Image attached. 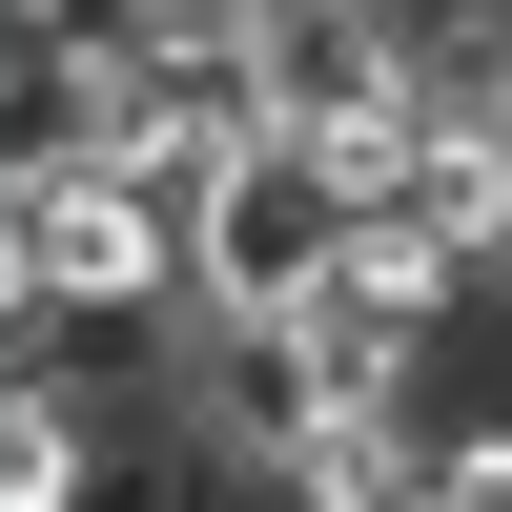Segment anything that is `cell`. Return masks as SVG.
<instances>
[{
  "label": "cell",
  "instance_id": "3957f363",
  "mask_svg": "<svg viewBox=\"0 0 512 512\" xmlns=\"http://www.w3.org/2000/svg\"><path fill=\"white\" fill-rule=\"evenodd\" d=\"M0 512H103V431H82L41 369H21V410H0Z\"/></svg>",
  "mask_w": 512,
  "mask_h": 512
},
{
  "label": "cell",
  "instance_id": "5b68a950",
  "mask_svg": "<svg viewBox=\"0 0 512 512\" xmlns=\"http://www.w3.org/2000/svg\"><path fill=\"white\" fill-rule=\"evenodd\" d=\"M410 512H472V492H451V472H431V492H410Z\"/></svg>",
  "mask_w": 512,
  "mask_h": 512
},
{
  "label": "cell",
  "instance_id": "7a4b0ae2",
  "mask_svg": "<svg viewBox=\"0 0 512 512\" xmlns=\"http://www.w3.org/2000/svg\"><path fill=\"white\" fill-rule=\"evenodd\" d=\"M349 226H369L349 164H308V144L226 164V185L185 205V308H205V328H308V308H328V267H349Z\"/></svg>",
  "mask_w": 512,
  "mask_h": 512
},
{
  "label": "cell",
  "instance_id": "6da1fadb",
  "mask_svg": "<svg viewBox=\"0 0 512 512\" xmlns=\"http://www.w3.org/2000/svg\"><path fill=\"white\" fill-rule=\"evenodd\" d=\"M0 308H21V369H41V328L185 308V205L123 144H21V185H0Z\"/></svg>",
  "mask_w": 512,
  "mask_h": 512
},
{
  "label": "cell",
  "instance_id": "8992f818",
  "mask_svg": "<svg viewBox=\"0 0 512 512\" xmlns=\"http://www.w3.org/2000/svg\"><path fill=\"white\" fill-rule=\"evenodd\" d=\"M492 287H512V246H492Z\"/></svg>",
  "mask_w": 512,
  "mask_h": 512
},
{
  "label": "cell",
  "instance_id": "277c9868",
  "mask_svg": "<svg viewBox=\"0 0 512 512\" xmlns=\"http://www.w3.org/2000/svg\"><path fill=\"white\" fill-rule=\"evenodd\" d=\"M472 62H512V0H492V21H472Z\"/></svg>",
  "mask_w": 512,
  "mask_h": 512
}]
</instances>
